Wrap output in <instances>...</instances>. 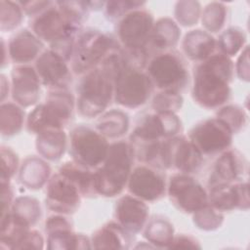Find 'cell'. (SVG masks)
<instances>
[{
    "mask_svg": "<svg viewBox=\"0 0 250 250\" xmlns=\"http://www.w3.org/2000/svg\"><path fill=\"white\" fill-rule=\"evenodd\" d=\"M216 39L211 33L202 29L188 31L182 41V49L186 57L196 62H201L211 57L216 53Z\"/></svg>",
    "mask_w": 250,
    "mask_h": 250,
    "instance_id": "obj_24",
    "label": "cell"
},
{
    "mask_svg": "<svg viewBox=\"0 0 250 250\" xmlns=\"http://www.w3.org/2000/svg\"><path fill=\"white\" fill-rule=\"evenodd\" d=\"M166 191L172 204L185 213L192 214L209 204L208 191L190 174L171 176Z\"/></svg>",
    "mask_w": 250,
    "mask_h": 250,
    "instance_id": "obj_11",
    "label": "cell"
},
{
    "mask_svg": "<svg viewBox=\"0 0 250 250\" xmlns=\"http://www.w3.org/2000/svg\"><path fill=\"white\" fill-rule=\"evenodd\" d=\"M134 159L129 143L118 141L110 144L105 159L94 171L97 194L105 197L119 195L127 187Z\"/></svg>",
    "mask_w": 250,
    "mask_h": 250,
    "instance_id": "obj_4",
    "label": "cell"
},
{
    "mask_svg": "<svg viewBox=\"0 0 250 250\" xmlns=\"http://www.w3.org/2000/svg\"><path fill=\"white\" fill-rule=\"evenodd\" d=\"M207 191L209 205L218 211L248 210L249 208V184L247 181L213 186L208 188Z\"/></svg>",
    "mask_w": 250,
    "mask_h": 250,
    "instance_id": "obj_19",
    "label": "cell"
},
{
    "mask_svg": "<svg viewBox=\"0 0 250 250\" xmlns=\"http://www.w3.org/2000/svg\"><path fill=\"white\" fill-rule=\"evenodd\" d=\"M41 80L35 67L20 64L11 72V93L13 100L21 107L35 105L41 93Z\"/></svg>",
    "mask_w": 250,
    "mask_h": 250,
    "instance_id": "obj_18",
    "label": "cell"
},
{
    "mask_svg": "<svg viewBox=\"0 0 250 250\" xmlns=\"http://www.w3.org/2000/svg\"><path fill=\"white\" fill-rule=\"evenodd\" d=\"M146 73L160 91L181 93L188 83L189 72L185 60L174 51L159 52L147 62Z\"/></svg>",
    "mask_w": 250,
    "mask_h": 250,
    "instance_id": "obj_8",
    "label": "cell"
},
{
    "mask_svg": "<svg viewBox=\"0 0 250 250\" xmlns=\"http://www.w3.org/2000/svg\"><path fill=\"white\" fill-rule=\"evenodd\" d=\"M127 188L132 195L146 202H151L163 197L167 185L161 170L142 164L132 170Z\"/></svg>",
    "mask_w": 250,
    "mask_h": 250,
    "instance_id": "obj_14",
    "label": "cell"
},
{
    "mask_svg": "<svg viewBox=\"0 0 250 250\" xmlns=\"http://www.w3.org/2000/svg\"><path fill=\"white\" fill-rule=\"evenodd\" d=\"M23 13L28 16L36 17L44 10H46L49 6L52 5L53 2L51 1H23L19 2Z\"/></svg>",
    "mask_w": 250,
    "mask_h": 250,
    "instance_id": "obj_47",
    "label": "cell"
},
{
    "mask_svg": "<svg viewBox=\"0 0 250 250\" xmlns=\"http://www.w3.org/2000/svg\"><path fill=\"white\" fill-rule=\"evenodd\" d=\"M44 243L42 234L38 230L30 229L17 244L15 249H43Z\"/></svg>",
    "mask_w": 250,
    "mask_h": 250,
    "instance_id": "obj_43",
    "label": "cell"
},
{
    "mask_svg": "<svg viewBox=\"0 0 250 250\" xmlns=\"http://www.w3.org/2000/svg\"><path fill=\"white\" fill-rule=\"evenodd\" d=\"M24 123V111L16 103H2L0 107L1 135L12 137L21 132Z\"/></svg>",
    "mask_w": 250,
    "mask_h": 250,
    "instance_id": "obj_32",
    "label": "cell"
},
{
    "mask_svg": "<svg viewBox=\"0 0 250 250\" xmlns=\"http://www.w3.org/2000/svg\"><path fill=\"white\" fill-rule=\"evenodd\" d=\"M114 218L129 233L136 234L147 223L148 206L146 201L132 194L123 195L116 201Z\"/></svg>",
    "mask_w": 250,
    "mask_h": 250,
    "instance_id": "obj_21",
    "label": "cell"
},
{
    "mask_svg": "<svg viewBox=\"0 0 250 250\" xmlns=\"http://www.w3.org/2000/svg\"><path fill=\"white\" fill-rule=\"evenodd\" d=\"M180 36L181 29L174 20L160 18L154 21L148 46L160 52L170 51L178 44Z\"/></svg>",
    "mask_w": 250,
    "mask_h": 250,
    "instance_id": "obj_27",
    "label": "cell"
},
{
    "mask_svg": "<svg viewBox=\"0 0 250 250\" xmlns=\"http://www.w3.org/2000/svg\"><path fill=\"white\" fill-rule=\"evenodd\" d=\"M19 168V157L10 147H1V176L0 182H10Z\"/></svg>",
    "mask_w": 250,
    "mask_h": 250,
    "instance_id": "obj_42",
    "label": "cell"
},
{
    "mask_svg": "<svg viewBox=\"0 0 250 250\" xmlns=\"http://www.w3.org/2000/svg\"><path fill=\"white\" fill-rule=\"evenodd\" d=\"M10 212L29 227L34 226L42 215L40 202L31 196H20L14 199Z\"/></svg>",
    "mask_w": 250,
    "mask_h": 250,
    "instance_id": "obj_33",
    "label": "cell"
},
{
    "mask_svg": "<svg viewBox=\"0 0 250 250\" xmlns=\"http://www.w3.org/2000/svg\"><path fill=\"white\" fill-rule=\"evenodd\" d=\"M1 184V217L10 212L14 202V191L10 182H0Z\"/></svg>",
    "mask_w": 250,
    "mask_h": 250,
    "instance_id": "obj_46",
    "label": "cell"
},
{
    "mask_svg": "<svg viewBox=\"0 0 250 250\" xmlns=\"http://www.w3.org/2000/svg\"><path fill=\"white\" fill-rule=\"evenodd\" d=\"M58 172L70 179L78 187L83 197L97 195L94 171H92V169L82 166L72 160L63 163Z\"/></svg>",
    "mask_w": 250,
    "mask_h": 250,
    "instance_id": "obj_30",
    "label": "cell"
},
{
    "mask_svg": "<svg viewBox=\"0 0 250 250\" xmlns=\"http://www.w3.org/2000/svg\"><path fill=\"white\" fill-rule=\"evenodd\" d=\"M234 72L237 77L245 82H248L250 79V70H249V47L246 45L239 55L235 66Z\"/></svg>",
    "mask_w": 250,
    "mask_h": 250,
    "instance_id": "obj_44",
    "label": "cell"
},
{
    "mask_svg": "<svg viewBox=\"0 0 250 250\" xmlns=\"http://www.w3.org/2000/svg\"><path fill=\"white\" fill-rule=\"evenodd\" d=\"M216 43L219 53L231 58L246 46V35L238 27H229L219 35Z\"/></svg>",
    "mask_w": 250,
    "mask_h": 250,
    "instance_id": "obj_34",
    "label": "cell"
},
{
    "mask_svg": "<svg viewBox=\"0 0 250 250\" xmlns=\"http://www.w3.org/2000/svg\"><path fill=\"white\" fill-rule=\"evenodd\" d=\"M183 102V97L179 92L160 91L152 98L151 107L154 112L176 113L181 109Z\"/></svg>",
    "mask_w": 250,
    "mask_h": 250,
    "instance_id": "obj_40",
    "label": "cell"
},
{
    "mask_svg": "<svg viewBox=\"0 0 250 250\" xmlns=\"http://www.w3.org/2000/svg\"><path fill=\"white\" fill-rule=\"evenodd\" d=\"M227 20V7L222 2H211L201 11L200 21L209 33L220 31Z\"/></svg>",
    "mask_w": 250,
    "mask_h": 250,
    "instance_id": "obj_35",
    "label": "cell"
},
{
    "mask_svg": "<svg viewBox=\"0 0 250 250\" xmlns=\"http://www.w3.org/2000/svg\"><path fill=\"white\" fill-rule=\"evenodd\" d=\"M129 116L120 109H110L101 114L95 124V129L106 139H117L125 135L129 129Z\"/></svg>",
    "mask_w": 250,
    "mask_h": 250,
    "instance_id": "obj_28",
    "label": "cell"
},
{
    "mask_svg": "<svg viewBox=\"0 0 250 250\" xmlns=\"http://www.w3.org/2000/svg\"><path fill=\"white\" fill-rule=\"evenodd\" d=\"M9 90H10V87H9V81L6 79L5 75L2 74L1 75V102L4 103V100L5 98L7 97V95H9Z\"/></svg>",
    "mask_w": 250,
    "mask_h": 250,
    "instance_id": "obj_48",
    "label": "cell"
},
{
    "mask_svg": "<svg viewBox=\"0 0 250 250\" xmlns=\"http://www.w3.org/2000/svg\"><path fill=\"white\" fill-rule=\"evenodd\" d=\"M76 103L67 89L50 90L43 104H36L26 118L30 133L39 134L48 129H63L73 116Z\"/></svg>",
    "mask_w": 250,
    "mask_h": 250,
    "instance_id": "obj_5",
    "label": "cell"
},
{
    "mask_svg": "<svg viewBox=\"0 0 250 250\" xmlns=\"http://www.w3.org/2000/svg\"><path fill=\"white\" fill-rule=\"evenodd\" d=\"M89 9V3L83 1L53 2L34 18L31 23L32 32L68 62Z\"/></svg>",
    "mask_w": 250,
    "mask_h": 250,
    "instance_id": "obj_1",
    "label": "cell"
},
{
    "mask_svg": "<svg viewBox=\"0 0 250 250\" xmlns=\"http://www.w3.org/2000/svg\"><path fill=\"white\" fill-rule=\"evenodd\" d=\"M118 48L116 41L111 36L100 30L89 28L79 32L70 59L71 71L83 75L97 67Z\"/></svg>",
    "mask_w": 250,
    "mask_h": 250,
    "instance_id": "obj_7",
    "label": "cell"
},
{
    "mask_svg": "<svg viewBox=\"0 0 250 250\" xmlns=\"http://www.w3.org/2000/svg\"><path fill=\"white\" fill-rule=\"evenodd\" d=\"M108 149L107 139L89 126H76L69 135L72 160L89 169H97L105 159Z\"/></svg>",
    "mask_w": 250,
    "mask_h": 250,
    "instance_id": "obj_9",
    "label": "cell"
},
{
    "mask_svg": "<svg viewBox=\"0 0 250 250\" xmlns=\"http://www.w3.org/2000/svg\"><path fill=\"white\" fill-rule=\"evenodd\" d=\"M35 146L42 158L57 161L66 149L67 136L63 129H48L37 134Z\"/></svg>",
    "mask_w": 250,
    "mask_h": 250,
    "instance_id": "obj_25",
    "label": "cell"
},
{
    "mask_svg": "<svg viewBox=\"0 0 250 250\" xmlns=\"http://www.w3.org/2000/svg\"><path fill=\"white\" fill-rule=\"evenodd\" d=\"M132 235L116 221H110L92 234L91 245L95 249H128Z\"/></svg>",
    "mask_w": 250,
    "mask_h": 250,
    "instance_id": "obj_23",
    "label": "cell"
},
{
    "mask_svg": "<svg viewBox=\"0 0 250 250\" xmlns=\"http://www.w3.org/2000/svg\"><path fill=\"white\" fill-rule=\"evenodd\" d=\"M51 168L45 159L30 156L21 166L20 182L29 189H39L50 180Z\"/></svg>",
    "mask_w": 250,
    "mask_h": 250,
    "instance_id": "obj_26",
    "label": "cell"
},
{
    "mask_svg": "<svg viewBox=\"0 0 250 250\" xmlns=\"http://www.w3.org/2000/svg\"><path fill=\"white\" fill-rule=\"evenodd\" d=\"M169 169L175 168L179 173L196 172L203 163V155L194 145L184 136H175L166 140Z\"/></svg>",
    "mask_w": 250,
    "mask_h": 250,
    "instance_id": "obj_20",
    "label": "cell"
},
{
    "mask_svg": "<svg viewBox=\"0 0 250 250\" xmlns=\"http://www.w3.org/2000/svg\"><path fill=\"white\" fill-rule=\"evenodd\" d=\"M224 214L221 211L207 204L201 209L192 213L193 224L202 230L211 231L219 229L224 223Z\"/></svg>",
    "mask_w": 250,
    "mask_h": 250,
    "instance_id": "obj_37",
    "label": "cell"
},
{
    "mask_svg": "<svg viewBox=\"0 0 250 250\" xmlns=\"http://www.w3.org/2000/svg\"><path fill=\"white\" fill-rule=\"evenodd\" d=\"M113 83V100L119 105L127 108H137L144 105L149 100L154 88L146 71L128 64L123 54Z\"/></svg>",
    "mask_w": 250,
    "mask_h": 250,
    "instance_id": "obj_6",
    "label": "cell"
},
{
    "mask_svg": "<svg viewBox=\"0 0 250 250\" xmlns=\"http://www.w3.org/2000/svg\"><path fill=\"white\" fill-rule=\"evenodd\" d=\"M146 5L144 1H130V0H114L104 3L105 15L109 20H117L123 18L128 13L143 8Z\"/></svg>",
    "mask_w": 250,
    "mask_h": 250,
    "instance_id": "obj_41",
    "label": "cell"
},
{
    "mask_svg": "<svg viewBox=\"0 0 250 250\" xmlns=\"http://www.w3.org/2000/svg\"><path fill=\"white\" fill-rule=\"evenodd\" d=\"M233 133L220 118L213 117L195 124L189 131L188 140L203 156L221 153L232 144Z\"/></svg>",
    "mask_w": 250,
    "mask_h": 250,
    "instance_id": "obj_10",
    "label": "cell"
},
{
    "mask_svg": "<svg viewBox=\"0 0 250 250\" xmlns=\"http://www.w3.org/2000/svg\"><path fill=\"white\" fill-rule=\"evenodd\" d=\"M83 195L78 187L58 172L47 183L45 202L48 209L58 214H73L80 206Z\"/></svg>",
    "mask_w": 250,
    "mask_h": 250,
    "instance_id": "obj_13",
    "label": "cell"
},
{
    "mask_svg": "<svg viewBox=\"0 0 250 250\" xmlns=\"http://www.w3.org/2000/svg\"><path fill=\"white\" fill-rule=\"evenodd\" d=\"M182 128L176 113L153 112L144 116L134 128L130 139L141 141H160L175 137Z\"/></svg>",
    "mask_w": 250,
    "mask_h": 250,
    "instance_id": "obj_15",
    "label": "cell"
},
{
    "mask_svg": "<svg viewBox=\"0 0 250 250\" xmlns=\"http://www.w3.org/2000/svg\"><path fill=\"white\" fill-rule=\"evenodd\" d=\"M201 5L197 1H178L175 5L174 15L176 21L183 26H192L197 23L201 16Z\"/></svg>",
    "mask_w": 250,
    "mask_h": 250,
    "instance_id": "obj_39",
    "label": "cell"
},
{
    "mask_svg": "<svg viewBox=\"0 0 250 250\" xmlns=\"http://www.w3.org/2000/svg\"><path fill=\"white\" fill-rule=\"evenodd\" d=\"M34 67L42 85L50 90L67 89L71 83V67L68 66L67 61L51 49L41 53Z\"/></svg>",
    "mask_w": 250,
    "mask_h": 250,
    "instance_id": "obj_16",
    "label": "cell"
},
{
    "mask_svg": "<svg viewBox=\"0 0 250 250\" xmlns=\"http://www.w3.org/2000/svg\"><path fill=\"white\" fill-rule=\"evenodd\" d=\"M153 24V16L144 8L134 10L121 18L117 25V36L123 49H147Z\"/></svg>",
    "mask_w": 250,
    "mask_h": 250,
    "instance_id": "obj_12",
    "label": "cell"
},
{
    "mask_svg": "<svg viewBox=\"0 0 250 250\" xmlns=\"http://www.w3.org/2000/svg\"><path fill=\"white\" fill-rule=\"evenodd\" d=\"M196 249L201 248L199 241L188 234L175 235L169 249Z\"/></svg>",
    "mask_w": 250,
    "mask_h": 250,
    "instance_id": "obj_45",
    "label": "cell"
},
{
    "mask_svg": "<svg viewBox=\"0 0 250 250\" xmlns=\"http://www.w3.org/2000/svg\"><path fill=\"white\" fill-rule=\"evenodd\" d=\"M144 229V236L146 241L157 248H169L175 236L173 225L163 217L151 219Z\"/></svg>",
    "mask_w": 250,
    "mask_h": 250,
    "instance_id": "obj_31",
    "label": "cell"
},
{
    "mask_svg": "<svg viewBox=\"0 0 250 250\" xmlns=\"http://www.w3.org/2000/svg\"><path fill=\"white\" fill-rule=\"evenodd\" d=\"M43 42L32 31L21 29L11 37L8 56L16 63L25 64L36 61L43 52Z\"/></svg>",
    "mask_w": 250,
    "mask_h": 250,
    "instance_id": "obj_22",
    "label": "cell"
},
{
    "mask_svg": "<svg viewBox=\"0 0 250 250\" xmlns=\"http://www.w3.org/2000/svg\"><path fill=\"white\" fill-rule=\"evenodd\" d=\"M247 172L248 162L244 154L236 148H228L214 162L208 178V188L243 181Z\"/></svg>",
    "mask_w": 250,
    "mask_h": 250,
    "instance_id": "obj_17",
    "label": "cell"
},
{
    "mask_svg": "<svg viewBox=\"0 0 250 250\" xmlns=\"http://www.w3.org/2000/svg\"><path fill=\"white\" fill-rule=\"evenodd\" d=\"M234 76L231 58L215 53L199 62L193 72L192 98L205 108L223 106L230 98V83Z\"/></svg>",
    "mask_w": 250,
    "mask_h": 250,
    "instance_id": "obj_3",
    "label": "cell"
},
{
    "mask_svg": "<svg viewBox=\"0 0 250 250\" xmlns=\"http://www.w3.org/2000/svg\"><path fill=\"white\" fill-rule=\"evenodd\" d=\"M121 49L111 52L97 67L86 72L77 87L76 108L80 115L93 118L103 114L113 100L114 76L120 63Z\"/></svg>",
    "mask_w": 250,
    "mask_h": 250,
    "instance_id": "obj_2",
    "label": "cell"
},
{
    "mask_svg": "<svg viewBox=\"0 0 250 250\" xmlns=\"http://www.w3.org/2000/svg\"><path fill=\"white\" fill-rule=\"evenodd\" d=\"M216 117L223 120L232 131L233 135L239 133L247 124L245 110L236 104H226L217 111Z\"/></svg>",
    "mask_w": 250,
    "mask_h": 250,
    "instance_id": "obj_38",
    "label": "cell"
},
{
    "mask_svg": "<svg viewBox=\"0 0 250 250\" xmlns=\"http://www.w3.org/2000/svg\"><path fill=\"white\" fill-rule=\"evenodd\" d=\"M47 248L50 250L91 249V239L75 233L72 228L62 229L47 233Z\"/></svg>",
    "mask_w": 250,
    "mask_h": 250,
    "instance_id": "obj_29",
    "label": "cell"
},
{
    "mask_svg": "<svg viewBox=\"0 0 250 250\" xmlns=\"http://www.w3.org/2000/svg\"><path fill=\"white\" fill-rule=\"evenodd\" d=\"M23 20V11L19 2L2 0L0 2V28L11 31L17 28Z\"/></svg>",
    "mask_w": 250,
    "mask_h": 250,
    "instance_id": "obj_36",
    "label": "cell"
}]
</instances>
